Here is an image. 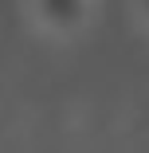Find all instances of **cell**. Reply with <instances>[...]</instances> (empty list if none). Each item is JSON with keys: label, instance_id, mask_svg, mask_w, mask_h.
Instances as JSON below:
<instances>
[{"label": "cell", "instance_id": "cell-1", "mask_svg": "<svg viewBox=\"0 0 149 153\" xmlns=\"http://www.w3.org/2000/svg\"><path fill=\"white\" fill-rule=\"evenodd\" d=\"M36 20L55 27V32H71L86 20V4H79V0H43V4H36Z\"/></svg>", "mask_w": 149, "mask_h": 153}, {"label": "cell", "instance_id": "cell-2", "mask_svg": "<svg viewBox=\"0 0 149 153\" xmlns=\"http://www.w3.org/2000/svg\"><path fill=\"white\" fill-rule=\"evenodd\" d=\"M145 16H149V8H145Z\"/></svg>", "mask_w": 149, "mask_h": 153}]
</instances>
